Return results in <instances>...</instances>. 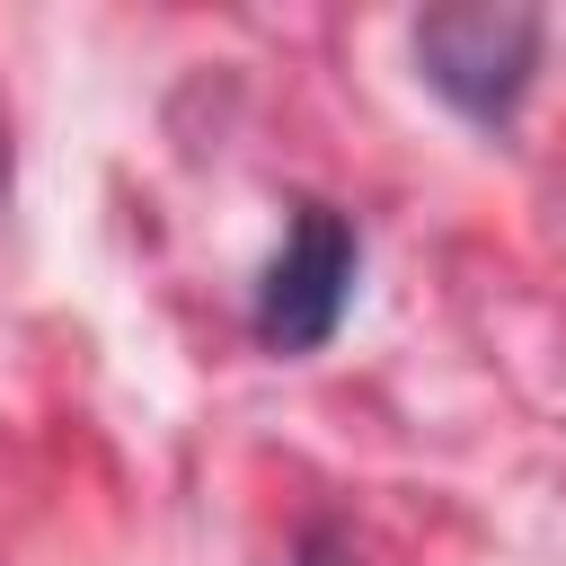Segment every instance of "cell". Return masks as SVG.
<instances>
[{"label":"cell","mask_w":566,"mask_h":566,"mask_svg":"<svg viewBox=\"0 0 566 566\" xmlns=\"http://www.w3.org/2000/svg\"><path fill=\"white\" fill-rule=\"evenodd\" d=\"M354 265H363L354 221L327 212V203H301L283 256H274L265 283H256V336H265L274 354H318V345L336 336L345 301H354Z\"/></svg>","instance_id":"obj_2"},{"label":"cell","mask_w":566,"mask_h":566,"mask_svg":"<svg viewBox=\"0 0 566 566\" xmlns=\"http://www.w3.org/2000/svg\"><path fill=\"white\" fill-rule=\"evenodd\" d=\"M301 566H327V539H310V548H301Z\"/></svg>","instance_id":"obj_3"},{"label":"cell","mask_w":566,"mask_h":566,"mask_svg":"<svg viewBox=\"0 0 566 566\" xmlns=\"http://www.w3.org/2000/svg\"><path fill=\"white\" fill-rule=\"evenodd\" d=\"M416 71L433 97H451L469 124H504L539 71V18L504 0H451L416 18Z\"/></svg>","instance_id":"obj_1"},{"label":"cell","mask_w":566,"mask_h":566,"mask_svg":"<svg viewBox=\"0 0 566 566\" xmlns=\"http://www.w3.org/2000/svg\"><path fill=\"white\" fill-rule=\"evenodd\" d=\"M0 195H9V142H0Z\"/></svg>","instance_id":"obj_4"}]
</instances>
